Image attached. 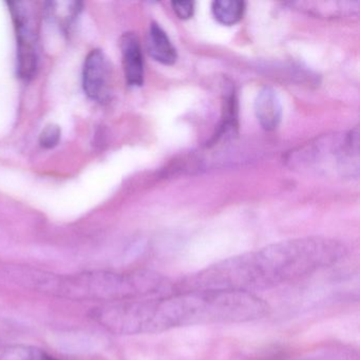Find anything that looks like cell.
<instances>
[{
  "instance_id": "cell-1",
  "label": "cell",
  "mask_w": 360,
  "mask_h": 360,
  "mask_svg": "<svg viewBox=\"0 0 360 360\" xmlns=\"http://www.w3.org/2000/svg\"><path fill=\"white\" fill-rule=\"evenodd\" d=\"M269 311V304L250 292L189 290L157 298L104 303L92 309L90 316L112 334L140 335L185 326L255 321Z\"/></svg>"
},
{
  "instance_id": "cell-2",
  "label": "cell",
  "mask_w": 360,
  "mask_h": 360,
  "mask_svg": "<svg viewBox=\"0 0 360 360\" xmlns=\"http://www.w3.org/2000/svg\"><path fill=\"white\" fill-rule=\"evenodd\" d=\"M345 244L307 237L271 244L231 257L176 282V290H225L250 292L298 281L340 262Z\"/></svg>"
},
{
  "instance_id": "cell-3",
  "label": "cell",
  "mask_w": 360,
  "mask_h": 360,
  "mask_svg": "<svg viewBox=\"0 0 360 360\" xmlns=\"http://www.w3.org/2000/svg\"><path fill=\"white\" fill-rule=\"evenodd\" d=\"M0 275L27 290L75 301L111 303L157 298L176 292L174 282L151 271H91L60 275L25 265L9 264L0 267Z\"/></svg>"
},
{
  "instance_id": "cell-4",
  "label": "cell",
  "mask_w": 360,
  "mask_h": 360,
  "mask_svg": "<svg viewBox=\"0 0 360 360\" xmlns=\"http://www.w3.org/2000/svg\"><path fill=\"white\" fill-rule=\"evenodd\" d=\"M18 35V69L20 79H33L39 66L37 32L32 12L26 3H10Z\"/></svg>"
},
{
  "instance_id": "cell-5",
  "label": "cell",
  "mask_w": 360,
  "mask_h": 360,
  "mask_svg": "<svg viewBox=\"0 0 360 360\" xmlns=\"http://www.w3.org/2000/svg\"><path fill=\"white\" fill-rule=\"evenodd\" d=\"M110 66L104 52L92 50L85 60L83 86L86 94L96 102H106L109 96Z\"/></svg>"
},
{
  "instance_id": "cell-6",
  "label": "cell",
  "mask_w": 360,
  "mask_h": 360,
  "mask_svg": "<svg viewBox=\"0 0 360 360\" xmlns=\"http://www.w3.org/2000/svg\"><path fill=\"white\" fill-rule=\"evenodd\" d=\"M121 51L128 85L141 87L144 83V60L140 41L134 33H125L122 37Z\"/></svg>"
},
{
  "instance_id": "cell-7",
  "label": "cell",
  "mask_w": 360,
  "mask_h": 360,
  "mask_svg": "<svg viewBox=\"0 0 360 360\" xmlns=\"http://www.w3.org/2000/svg\"><path fill=\"white\" fill-rule=\"evenodd\" d=\"M255 112L263 129L275 130L282 119V106L277 92L265 87L258 92L255 101Z\"/></svg>"
},
{
  "instance_id": "cell-8",
  "label": "cell",
  "mask_w": 360,
  "mask_h": 360,
  "mask_svg": "<svg viewBox=\"0 0 360 360\" xmlns=\"http://www.w3.org/2000/svg\"><path fill=\"white\" fill-rule=\"evenodd\" d=\"M147 50L151 58L166 66H172L176 62L178 54L172 46L169 37L159 25L151 24L147 37Z\"/></svg>"
},
{
  "instance_id": "cell-9",
  "label": "cell",
  "mask_w": 360,
  "mask_h": 360,
  "mask_svg": "<svg viewBox=\"0 0 360 360\" xmlns=\"http://www.w3.org/2000/svg\"><path fill=\"white\" fill-rule=\"evenodd\" d=\"M245 3L240 0H218L212 3L214 18L224 26H233L243 18Z\"/></svg>"
},
{
  "instance_id": "cell-10",
  "label": "cell",
  "mask_w": 360,
  "mask_h": 360,
  "mask_svg": "<svg viewBox=\"0 0 360 360\" xmlns=\"http://www.w3.org/2000/svg\"><path fill=\"white\" fill-rule=\"evenodd\" d=\"M51 355L34 347L24 343L0 345V360H49Z\"/></svg>"
},
{
  "instance_id": "cell-11",
  "label": "cell",
  "mask_w": 360,
  "mask_h": 360,
  "mask_svg": "<svg viewBox=\"0 0 360 360\" xmlns=\"http://www.w3.org/2000/svg\"><path fill=\"white\" fill-rule=\"evenodd\" d=\"M60 140V129L58 126L49 125L41 131L39 144L46 149H51L58 144Z\"/></svg>"
},
{
  "instance_id": "cell-12",
  "label": "cell",
  "mask_w": 360,
  "mask_h": 360,
  "mask_svg": "<svg viewBox=\"0 0 360 360\" xmlns=\"http://www.w3.org/2000/svg\"><path fill=\"white\" fill-rule=\"evenodd\" d=\"M22 335V326L14 323L11 320L0 318V342L13 340Z\"/></svg>"
},
{
  "instance_id": "cell-13",
  "label": "cell",
  "mask_w": 360,
  "mask_h": 360,
  "mask_svg": "<svg viewBox=\"0 0 360 360\" xmlns=\"http://www.w3.org/2000/svg\"><path fill=\"white\" fill-rule=\"evenodd\" d=\"M174 13L181 20H189L195 13V3L193 1H172Z\"/></svg>"
},
{
  "instance_id": "cell-14",
  "label": "cell",
  "mask_w": 360,
  "mask_h": 360,
  "mask_svg": "<svg viewBox=\"0 0 360 360\" xmlns=\"http://www.w3.org/2000/svg\"><path fill=\"white\" fill-rule=\"evenodd\" d=\"M49 360H58V359H56V358L52 357V356H51V357H50Z\"/></svg>"
}]
</instances>
